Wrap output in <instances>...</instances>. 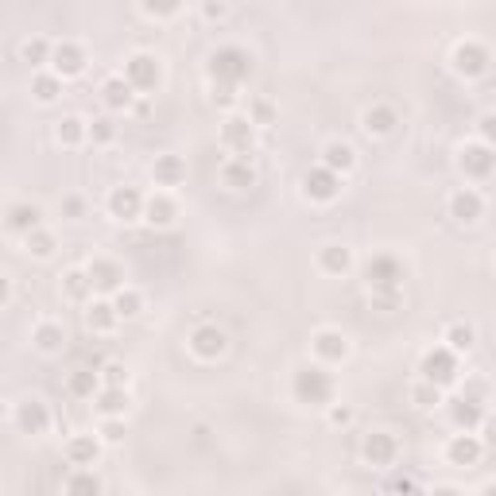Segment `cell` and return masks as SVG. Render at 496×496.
Wrapping results in <instances>:
<instances>
[{"instance_id": "6da1fadb", "label": "cell", "mask_w": 496, "mask_h": 496, "mask_svg": "<svg viewBox=\"0 0 496 496\" xmlns=\"http://www.w3.org/2000/svg\"><path fill=\"white\" fill-rule=\"evenodd\" d=\"M291 396L303 407H330L338 396V384H333L330 364L314 361V364H299L295 376H291Z\"/></svg>"}, {"instance_id": "7a4b0ae2", "label": "cell", "mask_w": 496, "mask_h": 496, "mask_svg": "<svg viewBox=\"0 0 496 496\" xmlns=\"http://www.w3.org/2000/svg\"><path fill=\"white\" fill-rule=\"evenodd\" d=\"M419 372H422V381L439 384L442 392L461 384V361H458V353H454L450 345L427 349V353H422V361H419Z\"/></svg>"}, {"instance_id": "3957f363", "label": "cell", "mask_w": 496, "mask_h": 496, "mask_svg": "<svg viewBox=\"0 0 496 496\" xmlns=\"http://www.w3.org/2000/svg\"><path fill=\"white\" fill-rule=\"evenodd\" d=\"M256 70L253 63V55H248L244 47H217L210 55V82H233V85H241L248 74Z\"/></svg>"}, {"instance_id": "277c9868", "label": "cell", "mask_w": 496, "mask_h": 496, "mask_svg": "<svg viewBox=\"0 0 496 496\" xmlns=\"http://www.w3.org/2000/svg\"><path fill=\"white\" fill-rule=\"evenodd\" d=\"M403 275L407 268L392 253H376L364 260V283H369V291H403Z\"/></svg>"}, {"instance_id": "5b68a950", "label": "cell", "mask_w": 496, "mask_h": 496, "mask_svg": "<svg viewBox=\"0 0 496 496\" xmlns=\"http://www.w3.org/2000/svg\"><path fill=\"white\" fill-rule=\"evenodd\" d=\"M121 74L136 85V94H155L164 85V63L148 51H136L133 58H124V70Z\"/></svg>"}, {"instance_id": "8992f818", "label": "cell", "mask_w": 496, "mask_h": 496, "mask_svg": "<svg viewBox=\"0 0 496 496\" xmlns=\"http://www.w3.org/2000/svg\"><path fill=\"white\" fill-rule=\"evenodd\" d=\"M342 194V174L330 171L326 164H314L303 171V198L306 202H318V206H326Z\"/></svg>"}, {"instance_id": "52a82bcc", "label": "cell", "mask_w": 496, "mask_h": 496, "mask_svg": "<svg viewBox=\"0 0 496 496\" xmlns=\"http://www.w3.org/2000/svg\"><path fill=\"white\" fill-rule=\"evenodd\" d=\"M222 148L233 152V155H244L253 159V148H256V124L248 121V113H229L225 124H222Z\"/></svg>"}, {"instance_id": "ba28073f", "label": "cell", "mask_w": 496, "mask_h": 496, "mask_svg": "<svg viewBox=\"0 0 496 496\" xmlns=\"http://www.w3.org/2000/svg\"><path fill=\"white\" fill-rule=\"evenodd\" d=\"M361 458L369 465H376V470L396 465V458H400L396 434H392V431H369V434H364V442H361Z\"/></svg>"}, {"instance_id": "9c48e42d", "label": "cell", "mask_w": 496, "mask_h": 496, "mask_svg": "<svg viewBox=\"0 0 496 496\" xmlns=\"http://www.w3.org/2000/svg\"><path fill=\"white\" fill-rule=\"evenodd\" d=\"M458 167L465 179H489V174L496 171V148H489V144H465V148L458 152Z\"/></svg>"}, {"instance_id": "30bf717a", "label": "cell", "mask_w": 496, "mask_h": 496, "mask_svg": "<svg viewBox=\"0 0 496 496\" xmlns=\"http://www.w3.org/2000/svg\"><path fill=\"white\" fill-rule=\"evenodd\" d=\"M109 213L116 217V222H144V206H148V198H144L136 186H113L109 191Z\"/></svg>"}, {"instance_id": "8fae6325", "label": "cell", "mask_w": 496, "mask_h": 496, "mask_svg": "<svg viewBox=\"0 0 496 496\" xmlns=\"http://www.w3.org/2000/svg\"><path fill=\"white\" fill-rule=\"evenodd\" d=\"M489 63H492V55H489L485 43L465 39L454 47V74H461V78H481L489 70Z\"/></svg>"}, {"instance_id": "7c38bea8", "label": "cell", "mask_w": 496, "mask_h": 496, "mask_svg": "<svg viewBox=\"0 0 496 496\" xmlns=\"http://www.w3.org/2000/svg\"><path fill=\"white\" fill-rule=\"evenodd\" d=\"M85 272H90L94 295H116V291L124 287V268L109 256H94L90 264H85Z\"/></svg>"}, {"instance_id": "4fadbf2b", "label": "cell", "mask_w": 496, "mask_h": 496, "mask_svg": "<svg viewBox=\"0 0 496 496\" xmlns=\"http://www.w3.org/2000/svg\"><path fill=\"white\" fill-rule=\"evenodd\" d=\"M12 422L20 427V434H47L51 427V412H47V403L43 400H20L16 403V412H12Z\"/></svg>"}, {"instance_id": "5bb4252c", "label": "cell", "mask_w": 496, "mask_h": 496, "mask_svg": "<svg viewBox=\"0 0 496 496\" xmlns=\"http://www.w3.org/2000/svg\"><path fill=\"white\" fill-rule=\"evenodd\" d=\"M186 345H191V353L198 357V361H217V357H222L225 353V345H229V338H225V330L222 326H198L194 333H191V342H186Z\"/></svg>"}, {"instance_id": "9a60e30c", "label": "cell", "mask_w": 496, "mask_h": 496, "mask_svg": "<svg viewBox=\"0 0 496 496\" xmlns=\"http://www.w3.org/2000/svg\"><path fill=\"white\" fill-rule=\"evenodd\" d=\"M481 454H485V442H481L477 431H458L446 446V461L450 465H477Z\"/></svg>"}, {"instance_id": "2e32d148", "label": "cell", "mask_w": 496, "mask_h": 496, "mask_svg": "<svg viewBox=\"0 0 496 496\" xmlns=\"http://www.w3.org/2000/svg\"><path fill=\"white\" fill-rule=\"evenodd\" d=\"M450 217L461 222V225L481 222V217H485V198H481L473 186H461V191L450 194Z\"/></svg>"}, {"instance_id": "e0dca14e", "label": "cell", "mask_w": 496, "mask_h": 496, "mask_svg": "<svg viewBox=\"0 0 496 496\" xmlns=\"http://www.w3.org/2000/svg\"><path fill=\"white\" fill-rule=\"evenodd\" d=\"M485 415H489L485 400L465 396V392H458V400L450 403V419H454V427H458V431H477V427H481V419H485Z\"/></svg>"}, {"instance_id": "ac0fdd59", "label": "cell", "mask_w": 496, "mask_h": 496, "mask_svg": "<svg viewBox=\"0 0 496 496\" xmlns=\"http://www.w3.org/2000/svg\"><path fill=\"white\" fill-rule=\"evenodd\" d=\"M51 70L55 74H63V78H78L82 70H85V51H82V43H55V58H51Z\"/></svg>"}, {"instance_id": "d6986e66", "label": "cell", "mask_w": 496, "mask_h": 496, "mask_svg": "<svg viewBox=\"0 0 496 496\" xmlns=\"http://www.w3.org/2000/svg\"><path fill=\"white\" fill-rule=\"evenodd\" d=\"M101 101H105V109L124 113V109H133V101H136V85L124 74H113V78L101 82Z\"/></svg>"}, {"instance_id": "ffe728a7", "label": "cell", "mask_w": 496, "mask_h": 496, "mask_svg": "<svg viewBox=\"0 0 496 496\" xmlns=\"http://www.w3.org/2000/svg\"><path fill=\"white\" fill-rule=\"evenodd\" d=\"M314 357L322 364H342L349 357V338L342 330H318L314 333Z\"/></svg>"}, {"instance_id": "44dd1931", "label": "cell", "mask_w": 496, "mask_h": 496, "mask_svg": "<svg viewBox=\"0 0 496 496\" xmlns=\"http://www.w3.org/2000/svg\"><path fill=\"white\" fill-rule=\"evenodd\" d=\"M152 179L155 186H164V191H171V186H183L186 183V159L183 155H155L152 164Z\"/></svg>"}, {"instance_id": "7402d4cb", "label": "cell", "mask_w": 496, "mask_h": 496, "mask_svg": "<svg viewBox=\"0 0 496 496\" xmlns=\"http://www.w3.org/2000/svg\"><path fill=\"white\" fill-rule=\"evenodd\" d=\"M174 217H179V206H174V198L167 191H159L148 198V206H144V222H148L152 229H167L174 225Z\"/></svg>"}, {"instance_id": "603a6c76", "label": "cell", "mask_w": 496, "mask_h": 496, "mask_svg": "<svg viewBox=\"0 0 496 496\" xmlns=\"http://www.w3.org/2000/svg\"><path fill=\"white\" fill-rule=\"evenodd\" d=\"M396 124H400V116H396V109H392V105H372V109H364V116H361V128L369 136H392V133H396Z\"/></svg>"}, {"instance_id": "cb8c5ba5", "label": "cell", "mask_w": 496, "mask_h": 496, "mask_svg": "<svg viewBox=\"0 0 496 496\" xmlns=\"http://www.w3.org/2000/svg\"><path fill=\"white\" fill-rule=\"evenodd\" d=\"M222 183L229 186V191H248V186H256L253 159H244V155H233L229 164L222 167Z\"/></svg>"}, {"instance_id": "d4e9b609", "label": "cell", "mask_w": 496, "mask_h": 496, "mask_svg": "<svg viewBox=\"0 0 496 496\" xmlns=\"http://www.w3.org/2000/svg\"><path fill=\"white\" fill-rule=\"evenodd\" d=\"M8 233H16V237H27L32 229H39L43 225V210L39 206H32V202H16V206L8 210Z\"/></svg>"}, {"instance_id": "484cf974", "label": "cell", "mask_w": 496, "mask_h": 496, "mask_svg": "<svg viewBox=\"0 0 496 496\" xmlns=\"http://www.w3.org/2000/svg\"><path fill=\"white\" fill-rule=\"evenodd\" d=\"M128 384H101V392L94 396V407L101 415H124L128 412Z\"/></svg>"}, {"instance_id": "4316f807", "label": "cell", "mask_w": 496, "mask_h": 496, "mask_svg": "<svg viewBox=\"0 0 496 496\" xmlns=\"http://www.w3.org/2000/svg\"><path fill=\"white\" fill-rule=\"evenodd\" d=\"M318 268H322L326 275H345L349 268H353V253H349L345 244H322L318 248Z\"/></svg>"}, {"instance_id": "83f0119b", "label": "cell", "mask_w": 496, "mask_h": 496, "mask_svg": "<svg viewBox=\"0 0 496 496\" xmlns=\"http://www.w3.org/2000/svg\"><path fill=\"white\" fill-rule=\"evenodd\" d=\"M116 322H121V314H116L113 299H94L90 306H85V326L97 330V333H109Z\"/></svg>"}, {"instance_id": "f1b7e54d", "label": "cell", "mask_w": 496, "mask_h": 496, "mask_svg": "<svg viewBox=\"0 0 496 496\" xmlns=\"http://www.w3.org/2000/svg\"><path fill=\"white\" fill-rule=\"evenodd\" d=\"M322 164H326L330 171H338V174L353 171V167H357V152H353V144H345V140H330L326 148H322Z\"/></svg>"}, {"instance_id": "f546056e", "label": "cell", "mask_w": 496, "mask_h": 496, "mask_svg": "<svg viewBox=\"0 0 496 496\" xmlns=\"http://www.w3.org/2000/svg\"><path fill=\"white\" fill-rule=\"evenodd\" d=\"M32 342L39 353H58V349L66 345V330H63V322H39L32 330Z\"/></svg>"}, {"instance_id": "4dcf8cb0", "label": "cell", "mask_w": 496, "mask_h": 496, "mask_svg": "<svg viewBox=\"0 0 496 496\" xmlns=\"http://www.w3.org/2000/svg\"><path fill=\"white\" fill-rule=\"evenodd\" d=\"M101 454V442L94 439V434H74V439L66 442V458L70 465H94Z\"/></svg>"}, {"instance_id": "1f68e13d", "label": "cell", "mask_w": 496, "mask_h": 496, "mask_svg": "<svg viewBox=\"0 0 496 496\" xmlns=\"http://www.w3.org/2000/svg\"><path fill=\"white\" fill-rule=\"evenodd\" d=\"M63 74H55V70H51V74H47V70H39V74L32 78V97L39 101V105H51V101L58 97V94H63Z\"/></svg>"}, {"instance_id": "d6a6232c", "label": "cell", "mask_w": 496, "mask_h": 496, "mask_svg": "<svg viewBox=\"0 0 496 496\" xmlns=\"http://www.w3.org/2000/svg\"><path fill=\"white\" fill-rule=\"evenodd\" d=\"M55 136H58V144H66V148H78L82 140H90V124H85L82 116H63Z\"/></svg>"}, {"instance_id": "836d02e7", "label": "cell", "mask_w": 496, "mask_h": 496, "mask_svg": "<svg viewBox=\"0 0 496 496\" xmlns=\"http://www.w3.org/2000/svg\"><path fill=\"white\" fill-rule=\"evenodd\" d=\"M63 489H66V492H94V496H97L105 485H101L97 473H90V465H74V473L63 481Z\"/></svg>"}, {"instance_id": "e575fe53", "label": "cell", "mask_w": 496, "mask_h": 496, "mask_svg": "<svg viewBox=\"0 0 496 496\" xmlns=\"http://www.w3.org/2000/svg\"><path fill=\"white\" fill-rule=\"evenodd\" d=\"M63 291H66V299H90V295H94L90 272H85V268L66 272V275H63Z\"/></svg>"}, {"instance_id": "d590c367", "label": "cell", "mask_w": 496, "mask_h": 496, "mask_svg": "<svg viewBox=\"0 0 496 496\" xmlns=\"http://www.w3.org/2000/svg\"><path fill=\"white\" fill-rule=\"evenodd\" d=\"M113 306H116V314H121V318H136V314L144 311V295H140L136 287L124 283V287L113 295Z\"/></svg>"}, {"instance_id": "8d00e7d4", "label": "cell", "mask_w": 496, "mask_h": 496, "mask_svg": "<svg viewBox=\"0 0 496 496\" xmlns=\"http://www.w3.org/2000/svg\"><path fill=\"white\" fill-rule=\"evenodd\" d=\"M101 384H105V381H101V372H90V369H82V372L70 376V392H74L78 400H94L101 392Z\"/></svg>"}, {"instance_id": "74e56055", "label": "cell", "mask_w": 496, "mask_h": 496, "mask_svg": "<svg viewBox=\"0 0 496 496\" xmlns=\"http://www.w3.org/2000/svg\"><path fill=\"white\" fill-rule=\"evenodd\" d=\"M442 342H446L450 349H454V353H470V349H473V342H477V333H473V326L454 322V326H446Z\"/></svg>"}, {"instance_id": "f35d334b", "label": "cell", "mask_w": 496, "mask_h": 496, "mask_svg": "<svg viewBox=\"0 0 496 496\" xmlns=\"http://www.w3.org/2000/svg\"><path fill=\"white\" fill-rule=\"evenodd\" d=\"M24 58H27V63H32L35 70L51 66V58H55V43H47V39H27V43H24Z\"/></svg>"}, {"instance_id": "ab89813d", "label": "cell", "mask_w": 496, "mask_h": 496, "mask_svg": "<svg viewBox=\"0 0 496 496\" xmlns=\"http://www.w3.org/2000/svg\"><path fill=\"white\" fill-rule=\"evenodd\" d=\"M24 244H27V253H32V256L47 260V256L55 253V233L39 225V229H32V233H27V237H24Z\"/></svg>"}, {"instance_id": "60d3db41", "label": "cell", "mask_w": 496, "mask_h": 496, "mask_svg": "<svg viewBox=\"0 0 496 496\" xmlns=\"http://www.w3.org/2000/svg\"><path fill=\"white\" fill-rule=\"evenodd\" d=\"M412 403L422 407V412H431V407H439V403H442V388H439V384H431V381H422V376H419V384L412 388Z\"/></svg>"}, {"instance_id": "b9f144b4", "label": "cell", "mask_w": 496, "mask_h": 496, "mask_svg": "<svg viewBox=\"0 0 496 496\" xmlns=\"http://www.w3.org/2000/svg\"><path fill=\"white\" fill-rule=\"evenodd\" d=\"M248 121H253L256 128H268L275 121V105H272V101H264V97H253V101H248Z\"/></svg>"}, {"instance_id": "7bdbcfd3", "label": "cell", "mask_w": 496, "mask_h": 496, "mask_svg": "<svg viewBox=\"0 0 496 496\" xmlns=\"http://www.w3.org/2000/svg\"><path fill=\"white\" fill-rule=\"evenodd\" d=\"M241 90V85H233V82H210V101H213V105H222V109H233V105H237V94Z\"/></svg>"}, {"instance_id": "ee69618b", "label": "cell", "mask_w": 496, "mask_h": 496, "mask_svg": "<svg viewBox=\"0 0 496 496\" xmlns=\"http://www.w3.org/2000/svg\"><path fill=\"white\" fill-rule=\"evenodd\" d=\"M140 8L148 12L152 20H171L174 12L183 8V0H140Z\"/></svg>"}, {"instance_id": "f6af8a7d", "label": "cell", "mask_w": 496, "mask_h": 496, "mask_svg": "<svg viewBox=\"0 0 496 496\" xmlns=\"http://www.w3.org/2000/svg\"><path fill=\"white\" fill-rule=\"evenodd\" d=\"M124 434H128L124 415H101V439H105V442H124Z\"/></svg>"}, {"instance_id": "bcb514c9", "label": "cell", "mask_w": 496, "mask_h": 496, "mask_svg": "<svg viewBox=\"0 0 496 496\" xmlns=\"http://www.w3.org/2000/svg\"><path fill=\"white\" fill-rule=\"evenodd\" d=\"M90 140H94V144H113V140H116L113 121H105V116H101V121H90Z\"/></svg>"}, {"instance_id": "7dc6e473", "label": "cell", "mask_w": 496, "mask_h": 496, "mask_svg": "<svg viewBox=\"0 0 496 496\" xmlns=\"http://www.w3.org/2000/svg\"><path fill=\"white\" fill-rule=\"evenodd\" d=\"M477 136H481V144H489V148H496V113H485L477 121Z\"/></svg>"}, {"instance_id": "c3c4849f", "label": "cell", "mask_w": 496, "mask_h": 496, "mask_svg": "<svg viewBox=\"0 0 496 496\" xmlns=\"http://www.w3.org/2000/svg\"><path fill=\"white\" fill-rule=\"evenodd\" d=\"M477 434H481V442H485V450H496V415H492V412H489L485 419H481Z\"/></svg>"}, {"instance_id": "681fc988", "label": "cell", "mask_w": 496, "mask_h": 496, "mask_svg": "<svg viewBox=\"0 0 496 496\" xmlns=\"http://www.w3.org/2000/svg\"><path fill=\"white\" fill-rule=\"evenodd\" d=\"M101 381H105V384H128V369H124V364H116V361H109L105 369H101Z\"/></svg>"}, {"instance_id": "f907efd6", "label": "cell", "mask_w": 496, "mask_h": 496, "mask_svg": "<svg viewBox=\"0 0 496 496\" xmlns=\"http://www.w3.org/2000/svg\"><path fill=\"white\" fill-rule=\"evenodd\" d=\"M63 217H70V222H78V217H85V198L66 194V198H63Z\"/></svg>"}, {"instance_id": "816d5d0a", "label": "cell", "mask_w": 496, "mask_h": 496, "mask_svg": "<svg viewBox=\"0 0 496 496\" xmlns=\"http://www.w3.org/2000/svg\"><path fill=\"white\" fill-rule=\"evenodd\" d=\"M330 422H333V427H345V422H353V412H349V407H333L330 403Z\"/></svg>"}, {"instance_id": "f5cc1de1", "label": "cell", "mask_w": 496, "mask_h": 496, "mask_svg": "<svg viewBox=\"0 0 496 496\" xmlns=\"http://www.w3.org/2000/svg\"><path fill=\"white\" fill-rule=\"evenodd\" d=\"M461 392H465V396H477V400H485V396H489L485 381H465V384H461Z\"/></svg>"}, {"instance_id": "db71d44e", "label": "cell", "mask_w": 496, "mask_h": 496, "mask_svg": "<svg viewBox=\"0 0 496 496\" xmlns=\"http://www.w3.org/2000/svg\"><path fill=\"white\" fill-rule=\"evenodd\" d=\"M388 489H392V492H415L419 485H415L412 477H392V481H388Z\"/></svg>"}, {"instance_id": "11a10c76", "label": "cell", "mask_w": 496, "mask_h": 496, "mask_svg": "<svg viewBox=\"0 0 496 496\" xmlns=\"http://www.w3.org/2000/svg\"><path fill=\"white\" fill-rule=\"evenodd\" d=\"M206 16L210 20H222L225 16V5H206Z\"/></svg>"}, {"instance_id": "9f6ffc18", "label": "cell", "mask_w": 496, "mask_h": 496, "mask_svg": "<svg viewBox=\"0 0 496 496\" xmlns=\"http://www.w3.org/2000/svg\"><path fill=\"white\" fill-rule=\"evenodd\" d=\"M485 492H496V481H489V485H485Z\"/></svg>"}]
</instances>
